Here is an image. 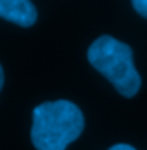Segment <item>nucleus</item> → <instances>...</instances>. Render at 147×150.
<instances>
[{
	"label": "nucleus",
	"instance_id": "1",
	"mask_svg": "<svg viewBox=\"0 0 147 150\" xmlns=\"http://www.w3.org/2000/svg\"><path fill=\"white\" fill-rule=\"evenodd\" d=\"M83 126V114L73 102H44L33 109L31 142L38 150H64L81 135Z\"/></svg>",
	"mask_w": 147,
	"mask_h": 150
},
{
	"label": "nucleus",
	"instance_id": "2",
	"mask_svg": "<svg viewBox=\"0 0 147 150\" xmlns=\"http://www.w3.org/2000/svg\"><path fill=\"white\" fill-rule=\"evenodd\" d=\"M87 57L88 62L114 85L119 95L132 98L138 93L140 74L133 66L130 45L109 35H102L88 47Z\"/></svg>",
	"mask_w": 147,
	"mask_h": 150
},
{
	"label": "nucleus",
	"instance_id": "3",
	"mask_svg": "<svg viewBox=\"0 0 147 150\" xmlns=\"http://www.w3.org/2000/svg\"><path fill=\"white\" fill-rule=\"evenodd\" d=\"M36 16V9L29 0H0V17L17 26H33Z\"/></svg>",
	"mask_w": 147,
	"mask_h": 150
},
{
	"label": "nucleus",
	"instance_id": "4",
	"mask_svg": "<svg viewBox=\"0 0 147 150\" xmlns=\"http://www.w3.org/2000/svg\"><path fill=\"white\" fill-rule=\"evenodd\" d=\"M132 5H133V9L142 16V17H146L147 19V0H133Z\"/></svg>",
	"mask_w": 147,
	"mask_h": 150
},
{
	"label": "nucleus",
	"instance_id": "5",
	"mask_svg": "<svg viewBox=\"0 0 147 150\" xmlns=\"http://www.w3.org/2000/svg\"><path fill=\"white\" fill-rule=\"evenodd\" d=\"M109 150H135V149L130 147V145H126V143H118V145H114V147H111Z\"/></svg>",
	"mask_w": 147,
	"mask_h": 150
},
{
	"label": "nucleus",
	"instance_id": "6",
	"mask_svg": "<svg viewBox=\"0 0 147 150\" xmlns=\"http://www.w3.org/2000/svg\"><path fill=\"white\" fill-rule=\"evenodd\" d=\"M2 86H4V69L0 66V90H2Z\"/></svg>",
	"mask_w": 147,
	"mask_h": 150
}]
</instances>
